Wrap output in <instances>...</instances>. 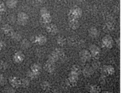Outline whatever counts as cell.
<instances>
[{
	"instance_id": "obj_2",
	"label": "cell",
	"mask_w": 121,
	"mask_h": 93,
	"mask_svg": "<svg viewBox=\"0 0 121 93\" xmlns=\"http://www.w3.org/2000/svg\"><path fill=\"white\" fill-rule=\"evenodd\" d=\"M81 14V9L78 6H74L69 10L68 15L69 19H78Z\"/></svg>"
},
{
	"instance_id": "obj_17",
	"label": "cell",
	"mask_w": 121,
	"mask_h": 93,
	"mask_svg": "<svg viewBox=\"0 0 121 93\" xmlns=\"http://www.w3.org/2000/svg\"><path fill=\"white\" fill-rule=\"evenodd\" d=\"M66 40L65 38L62 36H60L58 37L57 38V43L60 46H64L66 43Z\"/></svg>"
},
{
	"instance_id": "obj_16",
	"label": "cell",
	"mask_w": 121,
	"mask_h": 93,
	"mask_svg": "<svg viewBox=\"0 0 121 93\" xmlns=\"http://www.w3.org/2000/svg\"><path fill=\"white\" fill-rule=\"evenodd\" d=\"M59 59V57L58 56V55L54 51H53L49 55L48 60L50 61H51V62H52L55 63V62L57 61Z\"/></svg>"
},
{
	"instance_id": "obj_31",
	"label": "cell",
	"mask_w": 121,
	"mask_h": 93,
	"mask_svg": "<svg viewBox=\"0 0 121 93\" xmlns=\"http://www.w3.org/2000/svg\"><path fill=\"white\" fill-rule=\"evenodd\" d=\"M78 1H80V2H82V1H83L84 0H77Z\"/></svg>"
},
{
	"instance_id": "obj_8",
	"label": "cell",
	"mask_w": 121,
	"mask_h": 93,
	"mask_svg": "<svg viewBox=\"0 0 121 93\" xmlns=\"http://www.w3.org/2000/svg\"><path fill=\"white\" fill-rule=\"evenodd\" d=\"M79 56L81 60H82L84 62H86L88 61L90 59L91 54L88 51L84 50L80 52Z\"/></svg>"
},
{
	"instance_id": "obj_11",
	"label": "cell",
	"mask_w": 121,
	"mask_h": 93,
	"mask_svg": "<svg viewBox=\"0 0 121 93\" xmlns=\"http://www.w3.org/2000/svg\"><path fill=\"white\" fill-rule=\"evenodd\" d=\"M2 30L4 34L9 36H10L14 32L13 29L9 24L4 25L2 28Z\"/></svg>"
},
{
	"instance_id": "obj_7",
	"label": "cell",
	"mask_w": 121,
	"mask_h": 93,
	"mask_svg": "<svg viewBox=\"0 0 121 93\" xmlns=\"http://www.w3.org/2000/svg\"><path fill=\"white\" fill-rule=\"evenodd\" d=\"M13 58L15 62L17 63H20L24 61L25 58V56L21 52L17 51L14 54Z\"/></svg>"
},
{
	"instance_id": "obj_22",
	"label": "cell",
	"mask_w": 121,
	"mask_h": 93,
	"mask_svg": "<svg viewBox=\"0 0 121 93\" xmlns=\"http://www.w3.org/2000/svg\"><path fill=\"white\" fill-rule=\"evenodd\" d=\"M59 56V58H62L64 56V53L63 51L60 48H56L54 51H53Z\"/></svg>"
},
{
	"instance_id": "obj_28",
	"label": "cell",
	"mask_w": 121,
	"mask_h": 93,
	"mask_svg": "<svg viewBox=\"0 0 121 93\" xmlns=\"http://www.w3.org/2000/svg\"><path fill=\"white\" fill-rule=\"evenodd\" d=\"M5 83V79L2 74H0V84H3Z\"/></svg>"
},
{
	"instance_id": "obj_32",
	"label": "cell",
	"mask_w": 121,
	"mask_h": 93,
	"mask_svg": "<svg viewBox=\"0 0 121 93\" xmlns=\"http://www.w3.org/2000/svg\"><path fill=\"white\" fill-rule=\"evenodd\" d=\"M0 19H1V16H0Z\"/></svg>"
},
{
	"instance_id": "obj_26",
	"label": "cell",
	"mask_w": 121,
	"mask_h": 93,
	"mask_svg": "<svg viewBox=\"0 0 121 93\" xmlns=\"http://www.w3.org/2000/svg\"><path fill=\"white\" fill-rule=\"evenodd\" d=\"M104 71H105V72L108 74H112L113 71V69L112 68V67L110 66H106Z\"/></svg>"
},
{
	"instance_id": "obj_25",
	"label": "cell",
	"mask_w": 121,
	"mask_h": 93,
	"mask_svg": "<svg viewBox=\"0 0 121 93\" xmlns=\"http://www.w3.org/2000/svg\"><path fill=\"white\" fill-rule=\"evenodd\" d=\"M6 7L5 4L2 2H0V12L2 13L6 11Z\"/></svg>"
},
{
	"instance_id": "obj_29",
	"label": "cell",
	"mask_w": 121,
	"mask_h": 93,
	"mask_svg": "<svg viewBox=\"0 0 121 93\" xmlns=\"http://www.w3.org/2000/svg\"><path fill=\"white\" fill-rule=\"evenodd\" d=\"M91 88H92L91 91H92V92H99V91H98V89H99L98 87L94 85V86H92Z\"/></svg>"
},
{
	"instance_id": "obj_23",
	"label": "cell",
	"mask_w": 121,
	"mask_h": 93,
	"mask_svg": "<svg viewBox=\"0 0 121 93\" xmlns=\"http://www.w3.org/2000/svg\"><path fill=\"white\" fill-rule=\"evenodd\" d=\"M29 85V81L26 78L21 79V86L23 87H27Z\"/></svg>"
},
{
	"instance_id": "obj_27",
	"label": "cell",
	"mask_w": 121,
	"mask_h": 93,
	"mask_svg": "<svg viewBox=\"0 0 121 93\" xmlns=\"http://www.w3.org/2000/svg\"><path fill=\"white\" fill-rule=\"evenodd\" d=\"M6 46V44L2 41H0V50L3 49Z\"/></svg>"
},
{
	"instance_id": "obj_21",
	"label": "cell",
	"mask_w": 121,
	"mask_h": 93,
	"mask_svg": "<svg viewBox=\"0 0 121 93\" xmlns=\"http://www.w3.org/2000/svg\"><path fill=\"white\" fill-rule=\"evenodd\" d=\"M30 43L29 40H28L26 39H23L21 43V46L23 49H26L28 48L30 46Z\"/></svg>"
},
{
	"instance_id": "obj_24",
	"label": "cell",
	"mask_w": 121,
	"mask_h": 93,
	"mask_svg": "<svg viewBox=\"0 0 121 93\" xmlns=\"http://www.w3.org/2000/svg\"><path fill=\"white\" fill-rule=\"evenodd\" d=\"M8 67V65L7 62L3 60H0V69L1 70H6Z\"/></svg>"
},
{
	"instance_id": "obj_19",
	"label": "cell",
	"mask_w": 121,
	"mask_h": 93,
	"mask_svg": "<svg viewBox=\"0 0 121 93\" xmlns=\"http://www.w3.org/2000/svg\"><path fill=\"white\" fill-rule=\"evenodd\" d=\"M41 88L44 91H48L51 88V85L48 81H43L41 84Z\"/></svg>"
},
{
	"instance_id": "obj_5",
	"label": "cell",
	"mask_w": 121,
	"mask_h": 93,
	"mask_svg": "<svg viewBox=\"0 0 121 93\" xmlns=\"http://www.w3.org/2000/svg\"><path fill=\"white\" fill-rule=\"evenodd\" d=\"M9 82L13 88H18L21 86V79L17 76H11L9 78Z\"/></svg>"
},
{
	"instance_id": "obj_1",
	"label": "cell",
	"mask_w": 121,
	"mask_h": 93,
	"mask_svg": "<svg viewBox=\"0 0 121 93\" xmlns=\"http://www.w3.org/2000/svg\"><path fill=\"white\" fill-rule=\"evenodd\" d=\"M41 15V22L43 24L46 25L49 24L52 20L50 12L48 9L45 8H43L40 10Z\"/></svg>"
},
{
	"instance_id": "obj_12",
	"label": "cell",
	"mask_w": 121,
	"mask_h": 93,
	"mask_svg": "<svg viewBox=\"0 0 121 93\" xmlns=\"http://www.w3.org/2000/svg\"><path fill=\"white\" fill-rule=\"evenodd\" d=\"M90 52L92 56L95 57H97L99 56L100 53V50L99 48L97 47L95 45H92L90 46Z\"/></svg>"
},
{
	"instance_id": "obj_30",
	"label": "cell",
	"mask_w": 121,
	"mask_h": 93,
	"mask_svg": "<svg viewBox=\"0 0 121 93\" xmlns=\"http://www.w3.org/2000/svg\"><path fill=\"white\" fill-rule=\"evenodd\" d=\"M38 0L40 2H43V1H44L45 0Z\"/></svg>"
},
{
	"instance_id": "obj_33",
	"label": "cell",
	"mask_w": 121,
	"mask_h": 93,
	"mask_svg": "<svg viewBox=\"0 0 121 93\" xmlns=\"http://www.w3.org/2000/svg\"></svg>"
},
{
	"instance_id": "obj_15",
	"label": "cell",
	"mask_w": 121,
	"mask_h": 93,
	"mask_svg": "<svg viewBox=\"0 0 121 93\" xmlns=\"http://www.w3.org/2000/svg\"><path fill=\"white\" fill-rule=\"evenodd\" d=\"M69 27L73 29H77L79 26V23L78 19H69Z\"/></svg>"
},
{
	"instance_id": "obj_6",
	"label": "cell",
	"mask_w": 121,
	"mask_h": 93,
	"mask_svg": "<svg viewBox=\"0 0 121 93\" xmlns=\"http://www.w3.org/2000/svg\"><path fill=\"white\" fill-rule=\"evenodd\" d=\"M46 37L42 35L36 36L34 39V42L39 45H44L46 42Z\"/></svg>"
},
{
	"instance_id": "obj_3",
	"label": "cell",
	"mask_w": 121,
	"mask_h": 93,
	"mask_svg": "<svg viewBox=\"0 0 121 93\" xmlns=\"http://www.w3.org/2000/svg\"><path fill=\"white\" fill-rule=\"evenodd\" d=\"M28 19L29 16L26 13L24 12H20L17 14V21L20 25H25L27 23Z\"/></svg>"
},
{
	"instance_id": "obj_13",
	"label": "cell",
	"mask_w": 121,
	"mask_h": 93,
	"mask_svg": "<svg viewBox=\"0 0 121 93\" xmlns=\"http://www.w3.org/2000/svg\"><path fill=\"white\" fill-rule=\"evenodd\" d=\"M41 66L37 64H34L31 66L30 68V71L33 73L38 75L41 71Z\"/></svg>"
},
{
	"instance_id": "obj_10",
	"label": "cell",
	"mask_w": 121,
	"mask_h": 93,
	"mask_svg": "<svg viewBox=\"0 0 121 93\" xmlns=\"http://www.w3.org/2000/svg\"><path fill=\"white\" fill-rule=\"evenodd\" d=\"M46 31L50 34L55 35L58 32V28L54 24H48L46 26Z\"/></svg>"
},
{
	"instance_id": "obj_18",
	"label": "cell",
	"mask_w": 121,
	"mask_h": 93,
	"mask_svg": "<svg viewBox=\"0 0 121 93\" xmlns=\"http://www.w3.org/2000/svg\"><path fill=\"white\" fill-rule=\"evenodd\" d=\"M98 31L95 28L92 27L89 30V34L92 37H95L98 35Z\"/></svg>"
},
{
	"instance_id": "obj_20",
	"label": "cell",
	"mask_w": 121,
	"mask_h": 93,
	"mask_svg": "<svg viewBox=\"0 0 121 93\" xmlns=\"http://www.w3.org/2000/svg\"><path fill=\"white\" fill-rule=\"evenodd\" d=\"M10 37L13 39L15 41H19L21 38V35L19 33L14 31L12 33Z\"/></svg>"
},
{
	"instance_id": "obj_14",
	"label": "cell",
	"mask_w": 121,
	"mask_h": 93,
	"mask_svg": "<svg viewBox=\"0 0 121 93\" xmlns=\"http://www.w3.org/2000/svg\"><path fill=\"white\" fill-rule=\"evenodd\" d=\"M6 5L10 9H13L16 7L17 4V0H7Z\"/></svg>"
},
{
	"instance_id": "obj_4",
	"label": "cell",
	"mask_w": 121,
	"mask_h": 93,
	"mask_svg": "<svg viewBox=\"0 0 121 93\" xmlns=\"http://www.w3.org/2000/svg\"><path fill=\"white\" fill-rule=\"evenodd\" d=\"M102 45L104 46L105 47L110 48L112 47L113 45V40L111 37L109 35H106L102 39Z\"/></svg>"
},
{
	"instance_id": "obj_9",
	"label": "cell",
	"mask_w": 121,
	"mask_h": 93,
	"mask_svg": "<svg viewBox=\"0 0 121 93\" xmlns=\"http://www.w3.org/2000/svg\"><path fill=\"white\" fill-rule=\"evenodd\" d=\"M54 63L48 60L44 65V69L45 71L49 73L53 72L55 70V65Z\"/></svg>"
}]
</instances>
